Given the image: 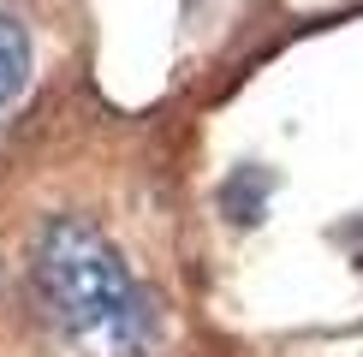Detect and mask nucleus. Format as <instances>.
<instances>
[{"label":"nucleus","instance_id":"nucleus-2","mask_svg":"<svg viewBox=\"0 0 363 357\" xmlns=\"http://www.w3.org/2000/svg\"><path fill=\"white\" fill-rule=\"evenodd\" d=\"M24 84H30V36H24L18 18L0 12V108H6Z\"/></svg>","mask_w":363,"mask_h":357},{"label":"nucleus","instance_id":"nucleus-1","mask_svg":"<svg viewBox=\"0 0 363 357\" xmlns=\"http://www.w3.org/2000/svg\"><path fill=\"white\" fill-rule=\"evenodd\" d=\"M36 292L72 357H138L155 334L149 298L113 238L84 215H54L36 238Z\"/></svg>","mask_w":363,"mask_h":357},{"label":"nucleus","instance_id":"nucleus-3","mask_svg":"<svg viewBox=\"0 0 363 357\" xmlns=\"http://www.w3.org/2000/svg\"><path fill=\"white\" fill-rule=\"evenodd\" d=\"M262 197H268V173H262V167H238V173L220 185V208L238 220V227H250V220L262 215Z\"/></svg>","mask_w":363,"mask_h":357}]
</instances>
